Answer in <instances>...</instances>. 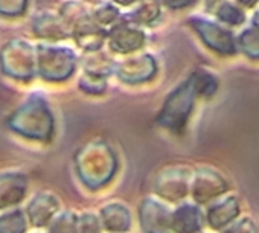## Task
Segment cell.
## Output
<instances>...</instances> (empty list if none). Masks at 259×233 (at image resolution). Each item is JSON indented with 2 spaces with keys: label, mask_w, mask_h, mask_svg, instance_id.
Wrapping results in <instances>:
<instances>
[{
  "label": "cell",
  "mask_w": 259,
  "mask_h": 233,
  "mask_svg": "<svg viewBox=\"0 0 259 233\" xmlns=\"http://www.w3.org/2000/svg\"><path fill=\"white\" fill-rule=\"evenodd\" d=\"M194 0H165V4L171 8H183L188 7L189 4H192Z\"/></svg>",
  "instance_id": "obj_15"
},
{
  "label": "cell",
  "mask_w": 259,
  "mask_h": 233,
  "mask_svg": "<svg viewBox=\"0 0 259 233\" xmlns=\"http://www.w3.org/2000/svg\"><path fill=\"white\" fill-rule=\"evenodd\" d=\"M213 2H217V0H207V4H209V5H212Z\"/></svg>",
  "instance_id": "obj_18"
},
{
  "label": "cell",
  "mask_w": 259,
  "mask_h": 233,
  "mask_svg": "<svg viewBox=\"0 0 259 233\" xmlns=\"http://www.w3.org/2000/svg\"><path fill=\"white\" fill-rule=\"evenodd\" d=\"M78 233H99L98 219L93 215H82L78 224Z\"/></svg>",
  "instance_id": "obj_12"
},
{
  "label": "cell",
  "mask_w": 259,
  "mask_h": 233,
  "mask_svg": "<svg viewBox=\"0 0 259 233\" xmlns=\"http://www.w3.org/2000/svg\"><path fill=\"white\" fill-rule=\"evenodd\" d=\"M256 17H259V13H257V14H256ZM254 23H256V25H257V26H259V22H254Z\"/></svg>",
  "instance_id": "obj_19"
},
{
  "label": "cell",
  "mask_w": 259,
  "mask_h": 233,
  "mask_svg": "<svg viewBox=\"0 0 259 233\" xmlns=\"http://www.w3.org/2000/svg\"><path fill=\"white\" fill-rule=\"evenodd\" d=\"M195 25H197V31L201 34V37L212 49H217L218 52L223 54H232L235 51L230 32H226L221 28L207 22H195Z\"/></svg>",
  "instance_id": "obj_4"
},
{
  "label": "cell",
  "mask_w": 259,
  "mask_h": 233,
  "mask_svg": "<svg viewBox=\"0 0 259 233\" xmlns=\"http://www.w3.org/2000/svg\"><path fill=\"white\" fill-rule=\"evenodd\" d=\"M113 49L116 51H130L141 46L142 43V34L130 31V28H116L113 31Z\"/></svg>",
  "instance_id": "obj_8"
},
{
  "label": "cell",
  "mask_w": 259,
  "mask_h": 233,
  "mask_svg": "<svg viewBox=\"0 0 259 233\" xmlns=\"http://www.w3.org/2000/svg\"><path fill=\"white\" fill-rule=\"evenodd\" d=\"M239 2H241V4H244L245 7H253V5L257 2V0H239Z\"/></svg>",
  "instance_id": "obj_16"
},
{
  "label": "cell",
  "mask_w": 259,
  "mask_h": 233,
  "mask_svg": "<svg viewBox=\"0 0 259 233\" xmlns=\"http://www.w3.org/2000/svg\"><path fill=\"white\" fill-rule=\"evenodd\" d=\"M218 16H220L221 20H224V22H227V23H230V25H239V23L244 22V14H242V11H239L238 8H235V7L230 5V4L223 5V7L218 10Z\"/></svg>",
  "instance_id": "obj_11"
},
{
  "label": "cell",
  "mask_w": 259,
  "mask_h": 233,
  "mask_svg": "<svg viewBox=\"0 0 259 233\" xmlns=\"http://www.w3.org/2000/svg\"><path fill=\"white\" fill-rule=\"evenodd\" d=\"M203 225V215L198 207L185 204L171 215V228L176 233H197Z\"/></svg>",
  "instance_id": "obj_3"
},
{
  "label": "cell",
  "mask_w": 259,
  "mask_h": 233,
  "mask_svg": "<svg viewBox=\"0 0 259 233\" xmlns=\"http://www.w3.org/2000/svg\"><path fill=\"white\" fill-rule=\"evenodd\" d=\"M51 233H78V219L73 213H61L52 224Z\"/></svg>",
  "instance_id": "obj_10"
},
{
  "label": "cell",
  "mask_w": 259,
  "mask_h": 233,
  "mask_svg": "<svg viewBox=\"0 0 259 233\" xmlns=\"http://www.w3.org/2000/svg\"><path fill=\"white\" fill-rule=\"evenodd\" d=\"M96 16H98V20L101 19L102 22H108V20H113L114 16H117V11L114 8H111V7H104L102 10L98 11Z\"/></svg>",
  "instance_id": "obj_14"
},
{
  "label": "cell",
  "mask_w": 259,
  "mask_h": 233,
  "mask_svg": "<svg viewBox=\"0 0 259 233\" xmlns=\"http://www.w3.org/2000/svg\"><path fill=\"white\" fill-rule=\"evenodd\" d=\"M26 218L20 210H14L0 216V233H25Z\"/></svg>",
  "instance_id": "obj_9"
},
{
  "label": "cell",
  "mask_w": 259,
  "mask_h": 233,
  "mask_svg": "<svg viewBox=\"0 0 259 233\" xmlns=\"http://www.w3.org/2000/svg\"><path fill=\"white\" fill-rule=\"evenodd\" d=\"M239 212V206L238 201L235 198H227L226 201L213 206L209 210V222L213 228H220L223 225H227Z\"/></svg>",
  "instance_id": "obj_6"
},
{
  "label": "cell",
  "mask_w": 259,
  "mask_h": 233,
  "mask_svg": "<svg viewBox=\"0 0 259 233\" xmlns=\"http://www.w3.org/2000/svg\"><path fill=\"white\" fill-rule=\"evenodd\" d=\"M102 221L111 231H125L130 227V213L125 207L111 204L102 210Z\"/></svg>",
  "instance_id": "obj_7"
},
{
  "label": "cell",
  "mask_w": 259,
  "mask_h": 233,
  "mask_svg": "<svg viewBox=\"0 0 259 233\" xmlns=\"http://www.w3.org/2000/svg\"><path fill=\"white\" fill-rule=\"evenodd\" d=\"M55 210H57L55 198L43 194V195H38L34 198V201L29 204L28 212H29V216H31V221L34 222V225L40 227V225H45L52 218Z\"/></svg>",
  "instance_id": "obj_5"
},
{
  "label": "cell",
  "mask_w": 259,
  "mask_h": 233,
  "mask_svg": "<svg viewBox=\"0 0 259 233\" xmlns=\"http://www.w3.org/2000/svg\"><path fill=\"white\" fill-rule=\"evenodd\" d=\"M116 2H119V4H123V5H128V4L135 2V0H116Z\"/></svg>",
  "instance_id": "obj_17"
},
{
  "label": "cell",
  "mask_w": 259,
  "mask_h": 233,
  "mask_svg": "<svg viewBox=\"0 0 259 233\" xmlns=\"http://www.w3.org/2000/svg\"><path fill=\"white\" fill-rule=\"evenodd\" d=\"M141 222L145 233H169L171 230V215L162 204L153 200L142 203Z\"/></svg>",
  "instance_id": "obj_2"
},
{
  "label": "cell",
  "mask_w": 259,
  "mask_h": 233,
  "mask_svg": "<svg viewBox=\"0 0 259 233\" xmlns=\"http://www.w3.org/2000/svg\"><path fill=\"white\" fill-rule=\"evenodd\" d=\"M224 233H257V231H256L253 221H250L248 218H244V219L232 224L230 227H227V230Z\"/></svg>",
  "instance_id": "obj_13"
},
{
  "label": "cell",
  "mask_w": 259,
  "mask_h": 233,
  "mask_svg": "<svg viewBox=\"0 0 259 233\" xmlns=\"http://www.w3.org/2000/svg\"><path fill=\"white\" fill-rule=\"evenodd\" d=\"M192 99H194V90L189 81L169 98L159 121L171 130L183 128L189 116V111L192 108Z\"/></svg>",
  "instance_id": "obj_1"
}]
</instances>
